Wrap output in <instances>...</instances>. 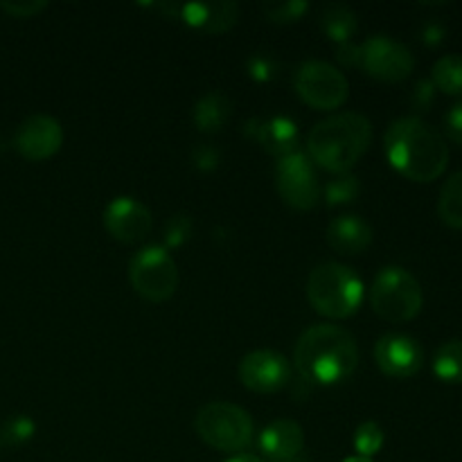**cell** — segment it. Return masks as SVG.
Masks as SVG:
<instances>
[{"mask_svg": "<svg viewBox=\"0 0 462 462\" xmlns=\"http://www.w3.org/2000/svg\"><path fill=\"white\" fill-rule=\"evenodd\" d=\"M386 158L402 176L415 183H431L449 165V147L440 131L422 117H400L383 135Z\"/></svg>", "mask_w": 462, "mask_h": 462, "instance_id": "6da1fadb", "label": "cell"}, {"mask_svg": "<svg viewBox=\"0 0 462 462\" xmlns=\"http://www.w3.org/2000/svg\"><path fill=\"white\" fill-rule=\"evenodd\" d=\"M293 365L305 382L337 386L355 374L359 365V346L355 337L338 325H311L298 338Z\"/></svg>", "mask_w": 462, "mask_h": 462, "instance_id": "7a4b0ae2", "label": "cell"}, {"mask_svg": "<svg viewBox=\"0 0 462 462\" xmlns=\"http://www.w3.org/2000/svg\"><path fill=\"white\" fill-rule=\"evenodd\" d=\"M373 125L365 116L343 111L314 125L307 135V156L329 174H347L368 152Z\"/></svg>", "mask_w": 462, "mask_h": 462, "instance_id": "3957f363", "label": "cell"}, {"mask_svg": "<svg viewBox=\"0 0 462 462\" xmlns=\"http://www.w3.org/2000/svg\"><path fill=\"white\" fill-rule=\"evenodd\" d=\"M365 289L359 275L346 264L325 262L307 278V300L325 319L346 320L361 310Z\"/></svg>", "mask_w": 462, "mask_h": 462, "instance_id": "277c9868", "label": "cell"}, {"mask_svg": "<svg viewBox=\"0 0 462 462\" xmlns=\"http://www.w3.org/2000/svg\"><path fill=\"white\" fill-rule=\"evenodd\" d=\"M422 284L404 266H383L370 287V307L386 323H406L422 311Z\"/></svg>", "mask_w": 462, "mask_h": 462, "instance_id": "5b68a950", "label": "cell"}, {"mask_svg": "<svg viewBox=\"0 0 462 462\" xmlns=\"http://www.w3.org/2000/svg\"><path fill=\"white\" fill-rule=\"evenodd\" d=\"M194 431L212 449L221 454H242L253 442V420L242 406L230 402H210L199 409Z\"/></svg>", "mask_w": 462, "mask_h": 462, "instance_id": "8992f818", "label": "cell"}, {"mask_svg": "<svg viewBox=\"0 0 462 462\" xmlns=\"http://www.w3.org/2000/svg\"><path fill=\"white\" fill-rule=\"evenodd\" d=\"M129 280L140 298L149 302H165L179 289V266L167 248L147 246L131 260Z\"/></svg>", "mask_w": 462, "mask_h": 462, "instance_id": "52a82bcc", "label": "cell"}, {"mask_svg": "<svg viewBox=\"0 0 462 462\" xmlns=\"http://www.w3.org/2000/svg\"><path fill=\"white\" fill-rule=\"evenodd\" d=\"M296 95L314 111H337L350 97V84L337 66L328 61H305L293 77Z\"/></svg>", "mask_w": 462, "mask_h": 462, "instance_id": "ba28073f", "label": "cell"}, {"mask_svg": "<svg viewBox=\"0 0 462 462\" xmlns=\"http://www.w3.org/2000/svg\"><path fill=\"white\" fill-rule=\"evenodd\" d=\"M275 185L280 199L293 210L310 212L319 206L320 183L316 176V165L305 152L280 158L275 165Z\"/></svg>", "mask_w": 462, "mask_h": 462, "instance_id": "9c48e42d", "label": "cell"}, {"mask_svg": "<svg viewBox=\"0 0 462 462\" xmlns=\"http://www.w3.org/2000/svg\"><path fill=\"white\" fill-rule=\"evenodd\" d=\"M359 68L373 79L395 84L413 72L415 57L402 41L379 34L359 45Z\"/></svg>", "mask_w": 462, "mask_h": 462, "instance_id": "30bf717a", "label": "cell"}, {"mask_svg": "<svg viewBox=\"0 0 462 462\" xmlns=\"http://www.w3.org/2000/svg\"><path fill=\"white\" fill-rule=\"evenodd\" d=\"M239 379L257 395H273L289 383L291 365L275 350H253L239 361Z\"/></svg>", "mask_w": 462, "mask_h": 462, "instance_id": "8fae6325", "label": "cell"}, {"mask_svg": "<svg viewBox=\"0 0 462 462\" xmlns=\"http://www.w3.org/2000/svg\"><path fill=\"white\" fill-rule=\"evenodd\" d=\"M63 144V126L52 116H30L14 134V149L25 161L43 162L52 158Z\"/></svg>", "mask_w": 462, "mask_h": 462, "instance_id": "7c38bea8", "label": "cell"}, {"mask_svg": "<svg viewBox=\"0 0 462 462\" xmlns=\"http://www.w3.org/2000/svg\"><path fill=\"white\" fill-rule=\"evenodd\" d=\"M104 228L116 242L138 244L149 237L153 228V217L144 203L134 197H117L104 210Z\"/></svg>", "mask_w": 462, "mask_h": 462, "instance_id": "4fadbf2b", "label": "cell"}, {"mask_svg": "<svg viewBox=\"0 0 462 462\" xmlns=\"http://www.w3.org/2000/svg\"><path fill=\"white\" fill-rule=\"evenodd\" d=\"M374 361L386 377L411 379L422 370L424 350L409 334H383L374 343Z\"/></svg>", "mask_w": 462, "mask_h": 462, "instance_id": "5bb4252c", "label": "cell"}, {"mask_svg": "<svg viewBox=\"0 0 462 462\" xmlns=\"http://www.w3.org/2000/svg\"><path fill=\"white\" fill-rule=\"evenodd\" d=\"M246 134L278 161L296 153L298 143H300L296 122L284 116L269 117V120H253L251 125H246Z\"/></svg>", "mask_w": 462, "mask_h": 462, "instance_id": "9a60e30c", "label": "cell"}, {"mask_svg": "<svg viewBox=\"0 0 462 462\" xmlns=\"http://www.w3.org/2000/svg\"><path fill=\"white\" fill-rule=\"evenodd\" d=\"M260 449L269 462H289L305 451V431L293 420H275L260 433Z\"/></svg>", "mask_w": 462, "mask_h": 462, "instance_id": "2e32d148", "label": "cell"}, {"mask_svg": "<svg viewBox=\"0 0 462 462\" xmlns=\"http://www.w3.org/2000/svg\"><path fill=\"white\" fill-rule=\"evenodd\" d=\"M328 244L341 255H361L373 244V228L365 219L356 215H341L329 221L328 226Z\"/></svg>", "mask_w": 462, "mask_h": 462, "instance_id": "e0dca14e", "label": "cell"}, {"mask_svg": "<svg viewBox=\"0 0 462 462\" xmlns=\"http://www.w3.org/2000/svg\"><path fill=\"white\" fill-rule=\"evenodd\" d=\"M183 21L208 34H224L239 21L237 3H192L180 7Z\"/></svg>", "mask_w": 462, "mask_h": 462, "instance_id": "ac0fdd59", "label": "cell"}, {"mask_svg": "<svg viewBox=\"0 0 462 462\" xmlns=\"http://www.w3.org/2000/svg\"><path fill=\"white\" fill-rule=\"evenodd\" d=\"M233 116V104L219 90H210L194 104L192 120L201 134H219Z\"/></svg>", "mask_w": 462, "mask_h": 462, "instance_id": "d6986e66", "label": "cell"}, {"mask_svg": "<svg viewBox=\"0 0 462 462\" xmlns=\"http://www.w3.org/2000/svg\"><path fill=\"white\" fill-rule=\"evenodd\" d=\"M320 27L329 41L337 45L352 43V36L359 32V18L347 5L329 3L320 12Z\"/></svg>", "mask_w": 462, "mask_h": 462, "instance_id": "ffe728a7", "label": "cell"}, {"mask_svg": "<svg viewBox=\"0 0 462 462\" xmlns=\"http://www.w3.org/2000/svg\"><path fill=\"white\" fill-rule=\"evenodd\" d=\"M438 215L451 228L462 230V170L451 174L438 199Z\"/></svg>", "mask_w": 462, "mask_h": 462, "instance_id": "44dd1931", "label": "cell"}, {"mask_svg": "<svg viewBox=\"0 0 462 462\" xmlns=\"http://www.w3.org/2000/svg\"><path fill=\"white\" fill-rule=\"evenodd\" d=\"M433 373L447 383H462V341L454 338L438 347L433 356Z\"/></svg>", "mask_w": 462, "mask_h": 462, "instance_id": "7402d4cb", "label": "cell"}, {"mask_svg": "<svg viewBox=\"0 0 462 462\" xmlns=\"http://www.w3.org/2000/svg\"><path fill=\"white\" fill-rule=\"evenodd\" d=\"M433 84L447 95H462V54H445L433 63Z\"/></svg>", "mask_w": 462, "mask_h": 462, "instance_id": "603a6c76", "label": "cell"}, {"mask_svg": "<svg viewBox=\"0 0 462 462\" xmlns=\"http://www.w3.org/2000/svg\"><path fill=\"white\" fill-rule=\"evenodd\" d=\"M383 442H386V436H383V429L379 422H361L356 427L355 438H352V445H355V451L359 458L373 460L379 451L383 449Z\"/></svg>", "mask_w": 462, "mask_h": 462, "instance_id": "cb8c5ba5", "label": "cell"}, {"mask_svg": "<svg viewBox=\"0 0 462 462\" xmlns=\"http://www.w3.org/2000/svg\"><path fill=\"white\" fill-rule=\"evenodd\" d=\"M361 194V183L355 174H337L328 185H325V201L329 208L347 206V203L356 201Z\"/></svg>", "mask_w": 462, "mask_h": 462, "instance_id": "d4e9b609", "label": "cell"}, {"mask_svg": "<svg viewBox=\"0 0 462 462\" xmlns=\"http://www.w3.org/2000/svg\"><path fill=\"white\" fill-rule=\"evenodd\" d=\"M36 433V424L25 415H16V418L7 420L0 427V442L7 447H21L30 442Z\"/></svg>", "mask_w": 462, "mask_h": 462, "instance_id": "484cf974", "label": "cell"}, {"mask_svg": "<svg viewBox=\"0 0 462 462\" xmlns=\"http://www.w3.org/2000/svg\"><path fill=\"white\" fill-rule=\"evenodd\" d=\"M310 5L302 3V0H287V3H269L264 5V14L271 23H278V25H284V23H296L300 21L307 14Z\"/></svg>", "mask_w": 462, "mask_h": 462, "instance_id": "4316f807", "label": "cell"}, {"mask_svg": "<svg viewBox=\"0 0 462 462\" xmlns=\"http://www.w3.org/2000/svg\"><path fill=\"white\" fill-rule=\"evenodd\" d=\"M0 9L12 18H34L48 9V3L45 0H14V3L7 0V3H0Z\"/></svg>", "mask_w": 462, "mask_h": 462, "instance_id": "83f0119b", "label": "cell"}, {"mask_svg": "<svg viewBox=\"0 0 462 462\" xmlns=\"http://www.w3.org/2000/svg\"><path fill=\"white\" fill-rule=\"evenodd\" d=\"M189 233H192V221H189L188 217L185 215L171 217L170 224H167V228H165V246H170V248L180 246V244L189 237Z\"/></svg>", "mask_w": 462, "mask_h": 462, "instance_id": "f1b7e54d", "label": "cell"}, {"mask_svg": "<svg viewBox=\"0 0 462 462\" xmlns=\"http://www.w3.org/2000/svg\"><path fill=\"white\" fill-rule=\"evenodd\" d=\"M248 75L255 81H271L278 75V66H275V61L269 54H255V57L248 61Z\"/></svg>", "mask_w": 462, "mask_h": 462, "instance_id": "f546056e", "label": "cell"}, {"mask_svg": "<svg viewBox=\"0 0 462 462\" xmlns=\"http://www.w3.org/2000/svg\"><path fill=\"white\" fill-rule=\"evenodd\" d=\"M445 131L447 138L454 140L456 144H462V102L454 104L445 116Z\"/></svg>", "mask_w": 462, "mask_h": 462, "instance_id": "4dcf8cb0", "label": "cell"}, {"mask_svg": "<svg viewBox=\"0 0 462 462\" xmlns=\"http://www.w3.org/2000/svg\"><path fill=\"white\" fill-rule=\"evenodd\" d=\"M194 165L199 167V170H215L217 165H219V152L212 147H199L197 152H194Z\"/></svg>", "mask_w": 462, "mask_h": 462, "instance_id": "1f68e13d", "label": "cell"}, {"mask_svg": "<svg viewBox=\"0 0 462 462\" xmlns=\"http://www.w3.org/2000/svg\"><path fill=\"white\" fill-rule=\"evenodd\" d=\"M337 59L350 68L359 66V45H355V43L337 45Z\"/></svg>", "mask_w": 462, "mask_h": 462, "instance_id": "d6a6232c", "label": "cell"}, {"mask_svg": "<svg viewBox=\"0 0 462 462\" xmlns=\"http://www.w3.org/2000/svg\"><path fill=\"white\" fill-rule=\"evenodd\" d=\"M226 462H264L262 458H257V456L253 454H237L233 456V458H228Z\"/></svg>", "mask_w": 462, "mask_h": 462, "instance_id": "836d02e7", "label": "cell"}, {"mask_svg": "<svg viewBox=\"0 0 462 462\" xmlns=\"http://www.w3.org/2000/svg\"><path fill=\"white\" fill-rule=\"evenodd\" d=\"M343 462H373V460H368V458H359V456H352V458H346Z\"/></svg>", "mask_w": 462, "mask_h": 462, "instance_id": "e575fe53", "label": "cell"}]
</instances>
